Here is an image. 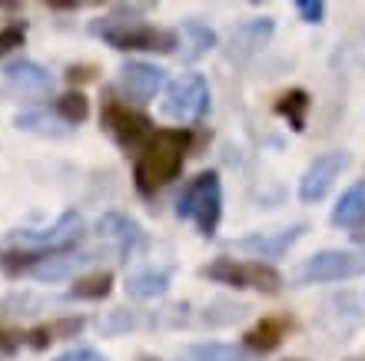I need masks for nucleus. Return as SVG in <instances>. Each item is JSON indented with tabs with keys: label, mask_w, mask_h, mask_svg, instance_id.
<instances>
[{
	"label": "nucleus",
	"mask_w": 365,
	"mask_h": 361,
	"mask_svg": "<svg viewBox=\"0 0 365 361\" xmlns=\"http://www.w3.org/2000/svg\"><path fill=\"white\" fill-rule=\"evenodd\" d=\"M190 152V136L182 130H160L153 140L143 146L140 159L133 166L136 189L143 196H156L170 179H176L182 169V159Z\"/></svg>",
	"instance_id": "1"
},
{
	"label": "nucleus",
	"mask_w": 365,
	"mask_h": 361,
	"mask_svg": "<svg viewBox=\"0 0 365 361\" xmlns=\"http://www.w3.org/2000/svg\"><path fill=\"white\" fill-rule=\"evenodd\" d=\"M90 30L116 50H160V53H173L180 47V37L173 30L150 27V23L126 17V14H110V17L93 20Z\"/></svg>",
	"instance_id": "2"
},
{
	"label": "nucleus",
	"mask_w": 365,
	"mask_h": 361,
	"mask_svg": "<svg viewBox=\"0 0 365 361\" xmlns=\"http://www.w3.org/2000/svg\"><path fill=\"white\" fill-rule=\"evenodd\" d=\"M222 212V186L216 172H200L180 196V216L192 219L202 236H212Z\"/></svg>",
	"instance_id": "3"
},
{
	"label": "nucleus",
	"mask_w": 365,
	"mask_h": 361,
	"mask_svg": "<svg viewBox=\"0 0 365 361\" xmlns=\"http://www.w3.org/2000/svg\"><path fill=\"white\" fill-rule=\"evenodd\" d=\"M202 276L212 282H226L236 288H259L266 295H276L282 288V276L266 262H236V258H216L202 268Z\"/></svg>",
	"instance_id": "4"
},
{
	"label": "nucleus",
	"mask_w": 365,
	"mask_h": 361,
	"mask_svg": "<svg viewBox=\"0 0 365 361\" xmlns=\"http://www.w3.org/2000/svg\"><path fill=\"white\" fill-rule=\"evenodd\" d=\"M100 123L106 126V133L113 136L123 150H143V146L153 140V123H150L143 113H136V110H130L126 103H120L116 96H106L103 100Z\"/></svg>",
	"instance_id": "5"
},
{
	"label": "nucleus",
	"mask_w": 365,
	"mask_h": 361,
	"mask_svg": "<svg viewBox=\"0 0 365 361\" xmlns=\"http://www.w3.org/2000/svg\"><path fill=\"white\" fill-rule=\"evenodd\" d=\"M24 248H34L37 256H63L70 248L80 246V239H83V219L77 212H63L57 219V226L50 229H37V232H14Z\"/></svg>",
	"instance_id": "6"
},
{
	"label": "nucleus",
	"mask_w": 365,
	"mask_h": 361,
	"mask_svg": "<svg viewBox=\"0 0 365 361\" xmlns=\"http://www.w3.org/2000/svg\"><path fill=\"white\" fill-rule=\"evenodd\" d=\"M210 110V86L202 80L200 73H186L180 76L170 90H166V100H163V113L176 123H192L200 120L202 113Z\"/></svg>",
	"instance_id": "7"
},
{
	"label": "nucleus",
	"mask_w": 365,
	"mask_h": 361,
	"mask_svg": "<svg viewBox=\"0 0 365 361\" xmlns=\"http://www.w3.org/2000/svg\"><path fill=\"white\" fill-rule=\"evenodd\" d=\"M365 268V256L359 252H342V248H326L319 256L306 258L302 268L296 272L299 282H342L352 278Z\"/></svg>",
	"instance_id": "8"
},
{
	"label": "nucleus",
	"mask_w": 365,
	"mask_h": 361,
	"mask_svg": "<svg viewBox=\"0 0 365 361\" xmlns=\"http://www.w3.org/2000/svg\"><path fill=\"white\" fill-rule=\"evenodd\" d=\"M346 152H322L312 159L302 179H299V199L302 202H319L326 199V192L332 189V182L339 179V172L346 169Z\"/></svg>",
	"instance_id": "9"
},
{
	"label": "nucleus",
	"mask_w": 365,
	"mask_h": 361,
	"mask_svg": "<svg viewBox=\"0 0 365 361\" xmlns=\"http://www.w3.org/2000/svg\"><path fill=\"white\" fill-rule=\"evenodd\" d=\"M166 83V73L153 63H126L120 70V86H123V93L136 103H150Z\"/></svg>",
	"instance_id": "10"
},
{
	"label": "nucleus",
	"mask_w": 365,
	"mask_h": 361,
	"mask_svg": "<svg viewBox=\"0 0 365 361\" xmlns=\"http://www.w3.org/2000/svg\"><path fill=\"white\" fill-rule=\"evenodd\" d=\"M302 232H306V226H292V229H282V232H269V236H250L232 242V248L236 252H250L256 258H279L282 252H289L296 246Z\"/></svg>",
	"instance_id": "11"
},
{
	"label": "nucleus",
	"mask_w": 365,
	"mask_h": 361,
	"mask_svg": "<svg viewBox=\"0 0 365 361\" xmlns=\"http://www.w3.org/2000/svg\"><path fill=\"white\" fill-rule=\"evenodd\" d=\"M96 232L103 239H110V242H116V252H120V256H130L133 248L143 246L140 226H136L130 216H123V212H103L100 222H96Z\"/></svg>",
	"instance_id": "12"
},
{
	"label": "nucleus",
	"mask_w": 365,
	"mask_h": 361,
	"mask_svg": "<svg viewBox=\"0 0 365 361\" xmlns=\"http://www.w3.org/2000/svg\"><path fill=\"white\" fill-rule=\"evenodd\" d=\"M4 76H7V83H14L17 90L34 93V96H47L50 90H53V76L40 67V63H34V60H17V63H10V67L4 70Z\"/></svg>",
	"instance_id": "13"
},
{
	"label": "nucleus",
	"mask_w": 365,
	"mask_h": 361,
	"mask_svg": "<svg viewBox=\"0 0 365 361\" xmlns=\"http://www.w3.org/2000/svg\"><path fill=\"white\" fill-rule=\"evenodd\" d=\"M289 328H292V322H289L286 315H266L262 322H256L246 332V345L256 348V352H276Z\"/></svg>",
	"instance_id": "14"
},
{
	"label": "nucleus",
	"mask_w": 365,
	"mask_h": 361,
	"mask_svg": "<svg viewBox=\"0 0 365 361\" xmlns=\"http://www.w3.org/2000/svg\"><path fill=\"white\" fill-rule=\"evenodd\" d=\"M365 222V182H356L332 209V226L336 229H359Z\"/></svg>",
	"instance_id": "15"
},
{
	"label": "nucleus",
	"mask_w": 365,
	"mask_h": 361,
	"mask_svg": "<svg viewBox=\"0 0 365 361\" xmlns=\"http://www.w3.org/2000/svg\"><path fill=\"white\" fill-rule=\"evenodd\" d=\"M83 318H57V322H47V325H37L27 332V345L30 348H50V342H60V338H77V332L83 328Z\"/></svg>",
	"instance_id": "16"
},
{
	"label": "nucleus",
	"mask_w": 365,
	"mask_h": 361,
	"mask_svg": "<svg viewBox=\"0 0 365 361\" xmlns=\"http://www.w3.org/2000/svg\"><path fill=\"white\" fill-rule=\"evenodd\" d=\"M170 288V276L166 272H156V268H146V272H133L126 278V292L133 298H156Z\"/></svg>",
	"instance_id": "17"
},
{
	"label": "nucleus",
	"mask_w": 365,
	"mask_h": 361,
	"mask_svg": "<svg viewBox=\"0 0 365 361\" xmlns=\"http://www.w3.org/2000/svg\"><path fill=\"white\" fill-rule=\"evenodd\" d=\"M276 113L286 116L289 126H292L296 133H302V130H306V113H309V93L306 90H289V93H282L276 100Z\"/></svg>",
	"instance_id": "18"
},
{
	"label": "nucleus",
	"mask_w": 365,
	"mask_h": 361,
	"mask_svg": "<svg viewBox=\"0 0 365 361\" xmlns=\"http://www.w3.org/2000/svg\"><path fill=\"white\" fill-rule=\"evenodd\" d=\"M63 120H53L43 110H27V113H17V126L27 130V133H40V136H63L67 126H60Z\"/></svg>",
	"instance_id": "19"
},
{
	"label": "nucleus",
	"mask_w": 365,
	"mask_h": 361,
	"mask_svg": "<svg viewBox=\"0 0 365 361\" xmlns=\"http://www.w3.org/2000/svg\"><path fill=\"white\" fill-rule=\"evenodd\" d=\"M93 256H57V258H40L37 266H34V276L37 278H63L70 276L77 266L90 262Z\"/></svg>",
	"instance_id": "20"
},
{
	"label": "nucleus",
	"mask_w": 365,
	"mask_h": 361,
	"mask_svg": "<svg viewBox=\"0 0 365 361\" xmlns=\"http://www.w3.org/2000/svg\"><path fill=\"white\" fill-rule=\"evenodd\" d=\"M110 288H113V276L110 272H93V276H83L73 282L70 298H106Z\"/></svg>",
	"instance_id": "21"
},
{
	"label": "nucleus",
	"mask_w": 365,
	"mask_h": 361,
	"mask_svg": "<svg viewBox=\"0 0 365 361\" xmlns=\"http://www.w3.org/2000/svg\"><path fill=\"white\" fill-rule=\"evenodd\" d=\"M269 33H272V20L269 17L252 20V23H246V27L232 37V47H236V43H242V50H246V53H252L256 47H262V43L269 40Z\"/></svg>",
	"instance_id": "22"
},
{
	"label": "nucleus",
	"mask_w": 365,
	"mask_h": 361,
	"mask_svg": "<svg viewBox=\"0 0 365 361\" xmlns=\"http://www.w3.org/2000/svg\"><path fill=\"white\" fill-rule=\"evenodd\" d=\"M182 33L190 37V50H186V60H196L200 53H206V50L216 43V33H212L206 23H200V20H190V23L182 27Z\"/></svg>",
	"instance_id": "23"
},
{
	"label": "nucleus",
	"mask_w": 365,
	"mask_h": 361,
	"mask_svg": "<svg viewBox=\"0 0 365 361\" xmlns=\"http://www.w3.org/2000/svg\"><path fill=\"white\" fill-rule=\"evenodd\" d=\"M182 361H242V355L236 348H230V345L210 342V345H192Z\"/></svg>",
	"instance_id": "24"
},
{
	"label": "nucleus",
	"mask_w": 365,
	"mask_h": 361,
	"mask_svg": "<svg viewBox=\"0 0 365 361\" xmlns=\"http://www.w3.org/2000/svg\"><path fill=\"white\" fill-rule=\"evenodd\" d=\"M57 113H60V120H63V123H83V120H87V113H90V103H87V96L80 93H67V96H60L57 100Z\"/></svg>",
	"instance_id": "25"
},
{
	"label": "nucleus",
	"mask_w": 365,
	"mask_h": 361,
	"mask_svg": "<svg viewBox=\"0 0 365 361\" xmlns=\"http://www.w3.org/2000/svg\"><path fill=\"white\" fill-rule=\"evenodd\" d=\"M43 256H37V252H7V256L0 258V268L7 272V276H20V272H27V268H34Z\"/></svg>",
	"instance_id": "26"
},
{
	"label": "nucleus",
	"mask_w": 365,
	"mask_h": 361,
	"mask_svg": "<svg viewBox=\"0 0 365 361\" xmlns=\"http://www.w3.org/2000/svg\"><path fill=\"white\" fill-rule=\"evenodd\" d=\"M24 37H27L24 23H10V27L0 30V57H7L14 47H24Z\"/></svg>",
	"instance_id": "27"
},
{
	"label": "nucleus",
	"mask_w": 365,
	"mask_h": 361,
	"mask_svg": "<svg viewBox=\"0 0 365 361\" xmlns=\"http://www.w3.org/2000/svg\"><path fill=\"white\" fill-rule=\"evenodd\" d=\"M296 10H299V17L306 20V23H319L322 14H326V4H322V0H299Z\"/></svg>",
	"instance_id": "28"
},
{
	"label": "nucleus",
	"mask_w": 365,
	"mask_h": 361,
	"mask_svg": "<svg viewBox=\"0 0 365 361\" xmlns=\"http://www.w3.org/2000/svg\"><path fill=\"white\" fill-rule=\"evenodd\" d=\"M20 342H27V335H20V332H14V328H4V325H0V352H14Z\"/></svg>",
	"instance_id": "29"
},
{
	"label": "nucleus",
	"mask_w": 365,
	"mask_h": 361,
	"mask_svg": "<svg viewBox=\"0 0 365 361\" xmlns=\"http://www.w3.org/2000/svg\"><path fill=\"white\" fill-rule=\"evenodd\" d=\"M57 361H106V358L103 355H96V352H90V348H73V352L60 355Z\"/></svg>",
	"instance_id": "30"
},
{
	"label": "nucleus",
	"mask_w": 365,
	"mask_h": 361,
	"mask_svg": "<svg viewBox=\"0 0 365 361\" xmlns=\"http://www.w3.org/2000/svg\"><path fill=\"white\" fill-rule=\"evenodd\" d=\"M93 76H96V67H87V63H83V67H70L67 70L70 83H87V80H93Z\"/></svg>",
	"instance_id": "31"
},
{
	"label": "nucleus",
	"mask_w": 365,
	"mask_h": 361,
	"mask_svg": "<svg viewBox=\"0 0 365 361\" xmlns=\"http://www.w3.org/2000/svg\"><path fill=\"white\" fill-rule=\"evenodd\" d=\"M289 361H306V358H289Z\"/></svg>",
	"instance_id": "32"
},
{
	"label": "nucleus",
	"mask_w": 365,
	"mask_h": 361,
	"mask_svg": "<svg viewBox=\"0 0 365 361\" xmlns=\"http://www.w3.org/2000/svg\"><path fill=\"white\" fill-rule=\"evenodd\" d=\"M352 361H362V358H352Z\"/></svg>",
	"instance_id": "33"
}]
</instances>
